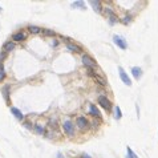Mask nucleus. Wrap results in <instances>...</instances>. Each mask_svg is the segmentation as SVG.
Segmentation results:
<instances>
[{
	"instance_id": "nucleus-18",
	"label": "nucleus",
	"mask_w": 158,
	"mask_h": 158,
	"mask_svg": "<svg viewBox=\"0 0 158 158\" xmlns=\"http://www.w3.org/2000/svg\"><path fill=\"white\" fill-rule=\"evenodd\" d=\"M27 29H28V32L32 33V35H40L41 31H43V28L37 27V25H28Z\"/></svg>"
},
{
	"instance_id": "nucleus-9",
	"label": "nucleus",
	"mask_w": 158,
	"mask_h": 158,
	"mask_svg": "<svg viewBox=\"0 0 158 158\" xmlns=\"http://www.w3.org/2000/svg\"><path fill=\"white\" fill-rule=\"evenodd\" d=\"M27 40V33L24 31H19V32H15L14 35L11 36V41H14L15 44L16 43H22V41Z\"/></svg>"
},
{
	"instance_id": "nucleus-25",
	"label": "nucleus",
	"mask_w": 158,
	"mask_h": 158,
	"mask_svg": "<svg viewBox=\"0 0 158 158\" xmlns=\"http://www.w3.org/2000/svg\"><path fill=\"white\" fill-rule=\"evenodd\" d=\"M23 124H24V126H25V128H27V129H29V130H32V129H33V125H32V124H31V122H28V121H23Z\"/></svg>"
},
{
	"instance_id": "nucleus-17",
	"label": "nucleus",
	"mask_w": 158,
	"mask_h": 158,
	"mask_svg": "<svg viewBox=\"0 0 158 158\" xmlns=\"http://www.w3.org/2000/svg\"><path fill=\"white\" fill-rule=\"evenodd\" d=\"M1 93H3V97H4V100H6V102L8 105H11V98H9V85L3 86V89H1Z\"/></svg>"
},
{
	"instance_id": "nucleus-28",
	"label": "nucleus",
	"mask_w": 158,
	"mask_h": 158,
	"mask_svg": "<svg viewBox=\"0 0 158 158\" xmlns=\"http://www.w3.org/2000/svg\"><path fill=\"white\" fill-rule=\"evenodd\" d=\"M78 158H92V157H90L89 154H86V153H83V154H81Z\"/></svg>"
},
{
	"instance_id": "nucleus-22",
	"label": "nucleus",
	"mask_w": 158,
	"mask_h": 158,
	"mask_svg": "<svg viewBox=\"0 0 158 158\" xmlns=\"http://www.w3.org/2000/svg\"><path fill=\"white\" fill-rule=\"evenodd\" d=\"M106 19H108V23H109L110 25H116V24H118V23H120V16H118L117 14L113 15V16L106 17Z\"/></svg>"
},
{
	"instance_id": "nucleus-8",
	"label": "nucleus",
	"mask_w": 158,
	"mask_h": 158,
	"mask_svg": "<svg viewBox=\"0 0 158 158\" xmlns=\"http://www.w3.org/2000/svg\"><path fill=\"white\" fill-rule=\"evenodd\" d=\"M113 43H114L120 49H122V51L128 49V43H126L125 39H124L122 36H120V35H114V36H113Z\"/></svg>"
},
{
	"instance_id": "nucleus-11",
	"label": "nucleus",
	"mask_w": 158,
	"mask_h": 158,
	"mask_svg": "<svg viewBox=\"0 0 158 158\" xmlns=\"http://www.w3.org/2000/svg\"><path fill=\"white\" fill-rule=\"evenodd\" d=\"M120 23L124 25H130L133 23V15L131 14H124L122 16H120Z\"/></svg>"
},
{
	"instance_id": "nucleus-12",
	"label": "nucleus",
	"mask_w": 158,
	"mask_h": 158,
	"mask_svg": "<svg viewBox=\"0 0 158 158\" xmlns=\"http://www.w3.org/2000/svg\"><path fill=\"white\" fill-rule=\"evenodd\" d=\"M11 113L15 116V118H16V120H19V121H24V120H25V116L23 114L22 110L17 109V108L11 106Z\"/></svg>"
},
{
	"instance_id": "nucleus-31",
	"label": "nucleus",
	"mask_w": 158,
	"mask_h": 158,
	"mask_svg": "<svg viewBox=\"0 0 158 158\" xmlns=\"http://www.w3.org/2000/svg\"><path fill=\"white\" fill-rule=\"evenodd\" d=\"M72 158H75V157H72Z\"/></svg>"
},
{
	"instance_id": "nucleus-6",
	"label": "nucleus",
	"mask_w": 158,
	"mask_h": 158,
	"mask_svg": "<svg viewBox=\"0 0 158 158\" xmlns=\"http://www.w3.org/2000/svg\"><path fill=\"white\" fill-rule=\"evenodd\" d=\"M88 113L92 118H97V120H102V113L100 108L96 104H89L88 106Z\"/></svg>"
},
{
	"instance_id": "nucleus-20",
	"label": "nucleus",
	"mask_w": 158,
	"mask_h": 158,
	"mask_svg": "<svg viewBox=\"0 0 158 158\" xmlns=\"http://www.w3.org/2000/svg\"><path fill=\"white\" fill-rule=\"evenodd\" d=\"M70 7H72V8H76V9H85V8H86L85 3H84L83 0H77V1H73V3L70 4Z\"/></svg>"
},
{
	"instance_id": "nucleus-29",
	"label": "nucleus",
	"mask_w": 158,
	"mask_h": 158,
	"mask_svg": "<svg viewBox=\"0 0 158 158\" xmlns=\"http://www.w3.org/2000/svg\"><path fill=\"white\" fill-rule=\"evenodd\" d=\"M56 158H62V153H57V157Z\"/></svg>"
},
{
	"instance_id": "nucleus-21",
	"label": "nucleus",
	"mask_w": 158,
	"mask_h": 158,
	"mask_svg": "<svg viewBox=\"0 0 158 158\" xmlns=\"http://www.w3.org/2000/svg\"><path fill=\"white\" fill-rule=\"evenodd\" d=\"M93 78L94 81H96L97 84H98V85H101V86H106L108 85V83H106V80H105L104 77H102V76H100V75H96V76H93Z\"/></svg>"
},
{
	"instance_id": "nucleus-15",
	"label": "nucleus",
	"mask_w": 158,
	"mask_h": 158,
	"mask_svg": "<svg viewBox=\"0 0 158 158\" xmlns=\"http://www.w3.org/2000/svg\"><path fill=\"white\" fill-rule=\"evenodd\" d=\"M33 130L39 134V136H45V131H47V128L41 124H35L33 125Z\"/></svg>"
},
{
	"instance_id": "nucleus-7",
	"label": "nucleus",
	"mask_w": 158,
	"mask_h": 158,
	"mask_svg": "<svg viewBox=\"0 0 158 158\" xmlns=\"http://www.w3.org/2000/svg\"><path fill=\"white\" fill-rule=\"evenodd\" d=\"M118 75H120V78H121V81H122L124 84H125L126 86H131V78H130V76L128 75V73L125 72V69H124L122 67H118Z\"/></svg>"
},
{
	"instance_id": "nucleus-24",
	"label": "nucleus",
	"mask_w": 158,
	"mask_h": 158,
	"mask_svg": "<svg viewBox=\"0 0 158 158\" xmlns=\"http://www.w3.org/2000/svg\"><path fill=\"white\" fill-rule=\"evenodd\" d=\"M6 78V69H4L3 62H0V83Z\"/></svg>"
},
{
	"instance_id": "nucleus-23",
	"label": "nucleus",
	"mask_w": 158,
	"mask_h": 158,
	"mask_svg": "<svg viewBox=\"0 0 158 158\" xmlns=\"http://www.w3.org/2000/svg\"><path fill=\"white\" fill-rule=\"evenodd\" d=\"M126 158H138V155L133 152L130 146H126Z\"/></svg>"
},
{
	"instance_id": "nucleus-10",
	"label": "nucleus",
	"mask_w": 158,
	"mask_h": 158,
	"mask_svg": "<svg viewBox=\"0 0 158 158\" xmlns=\"http://www.w3.org/2000/svg\"><path fill=\"white\" fill-rule=\"evenodd\" d=\"M89 4H90V7L93 8L94 12H97V14H102V9H104V1H101V0H90Z\"/></svg>"
},
{
	"instance_id": "nucleus-19",
	"label": "nucleus",
	"mask_w": 158,
	"mask_h": 158,
	"mask_svg": "<svg viewBox=\"0 0 158 158\" xmlns=\"http://www.w3.org/2000/svg\"><path fill=\"white\" fill-rule=\"evenodd\" d=\"M41 35H43L44 37H55V36H57V33L55 32L53 29H48V28H43V31H41Z\"/></svg>"
},
{
	"instance_id": "nucleus-3",
	"label": "nucleus",
	"mask_w": 158,
	"mask_h": 158,
	"mask_svg": "<svg viewBox=\"0 0 158 158\" xmlns=\"http://www.w3.org/2000/svg\"><path fill=\"white\" fill-rule=\"evenodd\" d=\"M81 62L85 67V69H97V61L86 52L81 55Z\"/></svg>"
},
{
	"instance_id": "nucleus-14",
	"label": "nucleus",
	"mask_w": 158,
	"mask_h": 158,
	"mask_svg": "<svg viewBox=\"0 0 158 158\" xmlns=\"http://www.w3.org/2000/svg\"><path fill=\"white\" fill-rule=\"evenodd\" d=\"M15 48H16V44H15L14 41H11V40H9V41H7V43H4V44H3V52H6L7 55H8L9 52H12V51H14Z\"/></svg>"
},
{
	"instance_id": "nucleus-13",
	"label": "nucleus",
	"mask_w": 158,
	"mask_h": 158,
	"mask_svg": "<svg viewBox=\"0 0 158 158\" xmlns=\"http://www.w3.org/2000/svg\"><path fill=\"white\" fill-rule=\"evenodd\" d=\"M130 72H131V76H133V78H134V80H137V81H138L139 78L142 77V75H144V72H142V69L139 67H133Z\"/></svg>"
},
{
	"instance_id": "nucleus-5",
	"label": "nucleus",
	"mask_w": 158,
	"mask_h": 158,
	"mask_svg": "<svg viewBox=\"0 0 158 158\" xmlns=\"http://www.w3.org/2000/svg\"><path fill=\"white\" fill-rule=\"evenodd\" d=\"M65 47H67V51L72 52V53H78V55H83L84 53V48L83 45H80L78 43H76V41H68L67 44H65Z\"/></svg>"
},
{
	"instance_id": "nucleus-26",
	"label": "nucleus",
	"mask_w": 158,
	"mask_h": 158,
	"mask_svg": "<svg viewBox=\"0 0 158 158\" xmlns=\"http://www.w3.org/2000/svg\"><path fill=\"white\" fill-rule=\"evenodd\" d=\"M6 57H7V53L1 51V53H0V62H3V60L6 59Z\"/></svg>"
},
{
	"instance_id": "nucleus-16",
	"label": "nucleus",
	"mask_w": 158,
	"mask_h": 158,
	"mask_svg": "<svg viewBox=\"0 0 158 158\" xmlns=\"http://www.w3.org/2000/svg\"><path fill=\"white\" fill-rule=\"evenodd\" d=\"M113 117H114V120L120 121L121 118H122V110H121V108L118 106V105H114L113 106Z\"/></svg>"
},
{
	"instance_id": "nucleus-27",
	"label": "nucleus",
	"mask_w": 158,
	"mask_h": 158,
	"mask_svg": "<svg viewBox=\"0 0 158 158\" xmlns=\"http://www.w3.org/2000/svg\"><path fill=\"white\" fill-rule=\"evenodd\" d=\"M52 47H53V48H56L57 45H59V40H56V39H53V41H52Z\"/></svg>"
},
{
	"instance_id": "nucleus-2",
	"label": "nucleus",
	"mask_w": 158,
	"mask_h": 158,
	"mask_svg": "<svg viewBox=\"0 0 158 158\" xmlns=\"http://www.w3.org/2000/svg\"><path fill=\"white\" fill-rule=\"evenodd\" d=\"M97 104H98L100 108H102L104 110H106L108 113L113 112V106H114V105H113L112 100H110L106 94H100V96L97 97Z\"/></svg>"
},
{
	"instance_id": "nucleus-30",
	"label": "nucleus",
	"mask_w": 158,
	"mask_h": 158,
	"mask_svg": "<svg viewBox=\"0 0 158 158\" xmlns=\"http://www.w3.org/2000/svg\"><path fill=\"white\" fill-rule=\"evenodd\" d=\"M0 12H1V8H0Z\"/></svg>"
},
{
	"instance_id": "nucleus-4",
	"label": "nucleus",
	"mask_w": 158,
	"mask_h": 158,
	"mask_svg": "<svg viewBox=\"0 0 158 158\" xmlns=\"http://www.w3.org/2000/svg\"><path fill=\"white\" fill-rule=\"evenodd\" d=\"M75 125H76V129H78L80 131L88 130L89 125H90V120L86 116H77L75 120Z\"/></svg>"
},
{
	"instance_id": "nucleus-1",
	"label": "nucleus",
	"mask_w": 158,
	"mask_h": 158,
	"mask_svg": "<svg viewBox=\"0 0 158 158\" xmlns=\"http://www.w3.org/2000/svg\"><path fill=\"white\" fill-rule=\"evenodd\" d=\"M60 126H61L62 133H64L67 137H69V138H75V137L77 136V129H76L75 121H72L70 118H65V120H62L61 124H60Z\"/></svg>"
}]
</instances>
